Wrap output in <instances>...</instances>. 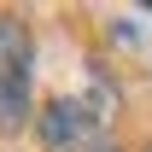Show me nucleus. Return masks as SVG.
<instances>
[{
  "mask_svg": "<svg viewBox=\"0 0 152 152\" xmlns=\"http://www.w3.org/2000/svg\"><path fill=\"white\" fill-rule=\"evenodd\" d=\"M94 152H117V146H111V140H99V146H94Z\"/></svg>",
  "mask_w": 152,
  "mask_h": 152,
  "instance_id": "nucleus-3",
  "label": "nucleus"
},
{
  "mask_svg": "<svg viewBox=\"0 0 152 152\" xmlns=\"http://www.w3.org/2000/svg\"><path fill=\"white\" fill-rule=\"evenodd\" d=\"M41 146L47 152H94V111L88 99H53L41 111Z\"/></svg>",
  "mask_w": 152,
  "mask_h": 152,
  "instance_id": "nucleus-2",
  "label": "nucleus"
},
{
  "mask_svg": "<svg viewBox=\"0 0 152 152\" xmlns=\"http://www.w3.org/2000/svg\"><path fill=\"white\" fill-rule=\"evenodd\" d=\"M29 105V29L12 12H0V123L18 129Z\"/></svg>",
  "mask_w": 152,
  "mask_h": 152,
  "instance_id": "nucleus-1",
  "label": "nucleus"
}]
</instances>
